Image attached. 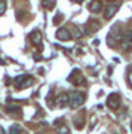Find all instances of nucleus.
<instances>
[{"label":"nucleus","mask_w":132,"mask_h":134,"mask_svg":"<svg viewBox=\"0 0 132 134\" xmlns=\"http://www.w3.org/2000/svg\"><path fill=\"white\" fill-rule=\"evenodd\" d=\"M55 36H57L58 40H62V42H67V40L71 39V33L67 29H58L57 33H55Z\"/></svg>","instance_id":"obj_7"},{"label":"nucleus","mask_w":132,"mask_h":134,"mask_svg":"<svg viewBox=\"0 0 132 134\" xmlns=\"http://www.w3.org/2000/svg\"><path fill=\"white\" fill-rule=\"evenodd\" d=\"M57 133L58 134H68V133H70V130H68V127H67V125L61 124L59 127H57Z\"/></svg>","instance_id":"obj_16"},{"label":"nucleus","mask_w":132,"mask_h":134,"mask_svg":"<svg viewBox=\"0 0 132 134\" xmlns=\"http://www.w3.org/2000/svg\"><path fill=\"white\" fill-rule=\"evenodd\" d=\"M68 81L73 82V85L79 86V85H83V83L86 82V79L82 76V72L79 70V69H74V70L70 73V76H68Z\"/></svg>","instance_id":"obj_3"},{"label":"nucleus","mask_w":132,"mask_h":134,"mask_svg":"<svg viewBox=\"0 0 132 134\" xmlns=\"http://www.w3.org/2000/svg\"><path fill=\"white\" fill-rule=\"evenodd\" d=\"M14 83L18 90H24V88H28V86L33 85V77L28 76V75H22V76L15 77Z\"/></svg>","instance_id":"obj_1"},{"label":"nucleus","mask_w":132,"mask_h":134,"mask_svg":"<svg viewBox=\"0 0 132 134\" xmlns=\"http://www.w3.org/2000/svg\"><path fill=\"white\" fill-rule=\"evenodd\" d=\"M131 127H132V124H131Z\"/></svg>","instance_id":"obj_20"},{"label":"nucleus","mask_w":132,"mask_h":134,"mask_svg":"<svg viewBox=\"0 0 132 134\" xmlns=\"http://www.w3.org/2000/svg\"><path fill=\"white\" fill-rule=\"evenodd\" d=\"M123 37H125V46H123V48L126 49V48H128V45H129V43H132V30L126 31Z\"/></svg>","instance_id":"obj_13"},{"label":"nucleus","mask_w":132,"mask_h":134,"mask_svg":"<svg viewBox=\"0 0 132 134\" xmlns=\"http://www.w3.org/2000/svg\"><path fill=\"white\" fill-rule=\"evenodd\" d=\"M67 104H70V94L67 92H61L57 96V106L58 107H65Z\"/></svg>","instance_id":"obj_6"},{"label":"nucleus","mask_w":132,"mask_h":134,"mask_svg":"<svg viewBox=\"0 0 132 134\" xmlns=\"http://www.w3.org/2000/svg\"><path fill=\"white\" fill-rule=\"evenodd\" d=\"M42 5H43V8H46V9H53V8H55V0H43Z\"/></svg>","instance_id":"obj_14"},{"label":"nucleus","mask_w":132,"mask_h":134,"mask_svg":"<svg viewBox=\"0 0 132 134\" xmlns=\"http://www.w3.org/2000/svg\"><path fill=\"white\" fill-rule=\"evenodd\" d=\"M30 40L34 43V45H40L42 43V34L39 30H33L31 33H30Z\"/></svg>","instance_id":"obj_9"},{"label":"nucleus","mask_w":132,"mask_h":134,"mask_svg":"<svg viewBox=\"0 0 132 134\" xmlns=\"http://www.w3.org/2000/svg\"><path fill=\"white\" fill-rule=\"evenodd\" d=\"M73 122H74L76 128L82 130V128H83V125H85V118H83V115H77L74 119H73Z\"/></svg>","instance_id":"obj_10"},{"label":"nucleus","mask_w":132,"mask_h":134,"mask_svg":"<svg viewBox=\"0 0 132 134\" xmlns=\"http://www.w3.org/2000/svg\"><path fill=\"white\" fill-rule=\"evenodd\" d=\"M91 10H92V12H95V14H97V12H99V10L103 9V3H101V0H94V2H92V3H91Z\"/></svg>","instance_id":"obj_11"},{"label":"nucleus","mask_w":132,"mask_h":134,"mask_svg":"<svg viewBox=\"0 0 132 134\" xmlns=\"http://www.w3.org/2000/svg\"><path fill=\"white\" fill-rule=\"evenodd\" d=\"M85 100H86V96L80 91H74L70 94V106L74 107V109L76 107H80L85 103Z\"/></svg>","instance_id":"obj_2"},{"label":"nucleus","mask_w":132,"mask_h":134,"mask_svg":"<svg viewBox=\"0 0 132 134\" xmlns=\"http://www.w3.org/2000/svg\"><path fill=\"white\" fill-rule=\"evenodd\" d=\"M6 112L8 113H21V107L19 106H8Z\"/></svg>","instance_id":"obj_15"},{"label":"nucleus","mask_w":132,"mask_h":134,"mask_svg":"<svg viewBox=\"0 0 132 134\" xmlns=\"http://www.w3.org/2000/svg\"><path fill=\"white\" fill-rule=\"evenodd\" d=\"M107 106H109L110 109H117L119 106H120V96H119L117 92H111L107 98Z\"/></svg>","instance_id":"obj_4"},{"label":"nucleus","mask_w":132,"mask_h":134,"mask_svg":"<svg viewBox=\"0 0 132 134\" xmlns=\"http://www.w3.org/2000/svg\"><path fill=\"white\" fill-rule=\"evenodd\" d=\"M99 29H101V24H99L98 21H89L86 25L82 27V30H83V33L85 34H89V33L97 31V30H99Z\"/></svg>","instance_id":"obj_5"},{"label":"nucleus","mask_w":132,"mask_h":134,"mask_svg":"<svg viewBox=\"0 0 132 134\" xmlns=\"http://www.w3.org/2000/svg\"><path fill=\"white\" fill-rule=\"evenodd\" d=\"M59 19H62V14L57 15V16H55V18H53V21H55V23H57V24H58V21H59Z\"/></svg>","instance_id":"obj_18"},{"label":"nucleus","mask_w":132,"mask_h":134,"mask_svg":"<svg viewBox=\"0 0 132 134\" xmlns=\"http://www.w3.org/2000/svg\"><path fill=\"white\" fill-rule=\"evenodd\" d=\"M71 2H76V3H82L83 0H71Z\"/></svg>","instance_id":"obj_19"},{"label":"nucleus","mask_w":132,"mask_h":134,"mask_svg":"<svg viewBox=\"0 0 132 134\" xmlns=\"http://www.w3.org/2000/svg\"><path fill=\"white\" fill-rule=\"evenodd\" d=\"M6 10V2L5 0H0V15H3Z\"/></svg>","instance_id":"obj_17"},{"label":"nucleus","mask_w":132,"mask_h":134,"mask_svg":"<svg viewBox=\"0 0 132 134\" xmlns=\"http://www.w3.org/2000/svg\"><path fill=\"white\" fill-rule=\"evenodd\" d=\"M116 12H117V5H109L105 8V10H104V18L111 19L116 15Z\"/></svg>","instance_id":"obj_8"},{"label":"nucleus","mask_w":132,"mask_h":134,"mask_svg":"<svg viewBox=\"0 0 132 134\" xmlns=\"http://www.w3.org/2000/svg\"><path fill=\"white\" fill-rule=\"evenodd\" d=\"M9 134H24L22 133V127H19L18 124L12 125V127L9 128Z\"/></svg>","instance_id":"obj_12"}]
</instances>
